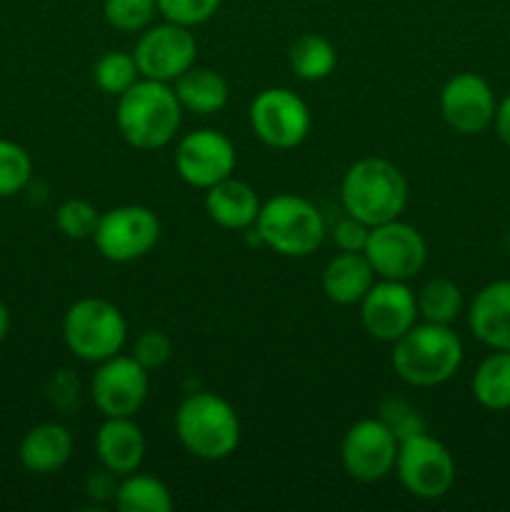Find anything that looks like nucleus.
<instances>
[{"mask_svg": "<svg viewBox=\"0 0 510 512\" xmlns=\"http://www.w3.org/2000/svg\"><path fill=\"white\" fill-rule=\"evenodd\" d=\"M238 153L228 135L213 128H200L183 135L175 148V170L188 185L208 190L210 185L230 178Z\"/></svg>", "mask_w": 510, "mask_h": 512, "instance_id": "obj_14", "label": "nucleus"}, {"mask_svg": "<svg viewBox=\"0 0 510 512\" xmlns=\"http://www.w3.org/2000/svg\"><path fill=\"white\" fill-rule=\"evenodd\" d=\"M393 370L413 388H435L463 365V340L450 325L415 323L393 343Z\"/></svg>", "mask_w": 510, "mask_h": 512, "instance_id": "obj_2", "label": "nucleus"}, {"mask_svg": "<svg viewBox=\"0 0 510 512\" xmlns=\"http://www.w3.org/2000/svg\"><path fill=\"white\" fill-rule=\"evenodd\" d=\"M363 253L370 260L378 278L408 283L410 278H415L425 268L428 243H425L423 233L418 228L395 218L370 228Z\"/></svg>", "mask_w": 510, "mask_h": 512, "instance_id": "obj_10", "label": "nucleus"}, {"mask_svg": "<svg viewBox=\"0 0 510 512\" xmlns=\"http://www.w3.org/2000/svg\"><path fill=\"white\" fill-rule=\"evenodd\" d=\"M183 120V105L168 83L140 78L118 95L115 123L125 143L138 150L165 148Z\"/></svg>", "mask_w": 510, "mask_h": 512, "instance_id": "obj_1", "label": "nucleus"}, {"mask_svg": "<svg viewBox=\"0 0 510 512\" xmlns=\"http://www.w3.org/2000/svg\"><path fill=\"white\" fill-rule=\"evenodd\" d=\"M173 355V340L163 330H143L133 343V358L143 365L145 370H158Z\"/></svg>", "mask_w": 510, "mask_h": 512, "instance_id": "obj_33", "label": "nucleus"}, {"mask_svg": "<svg viewBox=\"0 0 510 512\" xmlns=\"http://www.w3.org/2000/svg\"><path fill=\"white\" fill-rule=\"evenodd\" d=\"M30 175H33V160L23 145L0 140V198L20 193L30 183Z\"/></svg>", "mask_w": 510, "mask_h": 512, "instance_id": "obj_29", "label": "nucleus"}, {"mask_svg": "<svg viewBox=\"0 0 510 512\" xmlns=\"http://www.w3.org/2000/svg\"><path fill=\"white\" fill-rule=\"evenodd\" d=\"M220 3H223V0H155L158 13L163 15L165 20L188 25V28L208 23V20L218 13Z\"/></svg>", "mask_w": 510, "mask_h": 512, "instance_id": "obj_31", "label": "nucleus"}, {"mask_svg": "<svg viewBox=\"0 0 510 512\" xmlns=\"http://www.w3.org/2000/svg\"><path fill=\"white\" fill-rule=\"evenodd\" d=\"M175 435L200 460H225L240 445V418L233 405L215 393H193L175 413Z\"/></svg>", "mask_w": 510, "mask_h": 512, "instance_id": "obj_4", "label": "nucleus"}, {"mask_svg": "<svg viewBox=\"0 0 510 512\" xmlns=\"http://www.w3.org/2000/svg\"><path fill=\"white\" fill-rule=\"evenodd\" d=\"M493 125H495V133H498V138L510 148V93L505 95V98L498 103V108H495Z\"/></svg>", "mask_w": 510, "mask_h": 512, "instance_id": "obj_36", "label": "nucleus"}, {"mask_svg": "<svg viewBox=\"0 0 510 512\" xmlns=\"http://www.w3.org/2000/svg\"><path fill=\"white\" fill-rule=\"evenodd\" d=\"M310 125L308 105L288 88H265L250 103V128L268 148H298L308 138Z\"/></svg>", "mask_w": 510, "mask_h": 512, "instance_id": "obj_9", "label": "nucleus"}, {"mask_svg": "<svg viewBox=\"0 0 510 512\" xmlns=\"http://www.w3.org/2000/svg\"><path fill=\"white\" fill-rule=\"evenodd\" d=\"M73 455V435L60 423H40L20 443V463L35 475H53Z\"/></svg>", "mask_w": 510, "mask_h": 512, "instance_id": "obj_21", "label": "nucleus"}, {"mask_svg": "<svg viewBox=\"0 0 510 512\" xmlns=\"http://www.w3.org/2000/svg\"><path fill=\"white\" fill-rule=\"evenodd\" d=\"M93 240L110 263H133L158 245L160 220L145 205H118L100 215Z\"/></svg>", "mask_w": 510, "mask_h": 512, "instance_id": "obj_8", "label": "nucleus"}, {"mask_svg": "<svg viewBox=\"0 0 510 512\" xmlns=\"http://www.w3.org/2000/svg\"><path fill=\"white\" fill-rule=\"evenodd\" d=\"M470 333L490 350H510V278L485 285L468 310Z\"/></svg>", "mask_w": 510, "mask_h": 512, "instance_id": "obj_18", "label": "nucleus"}, {"mask_svg": "<svg viewBox=\"0 0 510 512\" xmlns=\"http://www.w3.org/2000/svg\"><path fill=\"white\" fill-rule=\"evenodd\" d=\"M95 453L105 470H110L115 478H125L143 465V430L133 418H105L95 433Z\"/></svg>", "mask_w": 510, "mask_h": 512, "instance_id": "obj_17", "label": "nucleus"}, {"mask_svg": "<svg viewBox=\"0 0 510 512\" xmlns=\"http://www.w3.org/2000/svg\"><path fill=\"white\" fill-rule=\"evenodd\" d=\"M63 340L75 358L103 363L123 350L128 323L118 305L103 298H80L65 310Z\"/></svg>", "mask_w": 510, "mask_h": 512, "instance_id": "obj_6", "label": "nucleus"}, {"mask_svg": "<svg viewBox=\"0 0 510 512\" xmlns=\"http://www.w3.org/2000/svg\"><path fill=\"white\" fill-rule=\"evenodd\" d=\"M98 220L100 213L95 210V205L80 198L65 200L58 208V213H55V225L70 240L93 238L95 228H98Z\"/></svg>", "mask_w": 510, "mask_h": 512, "instance_id": "obj_30", "label": "nucleus"}, {"mask_svg": "<svg viewBox=\"0 0 510 512\" xmlns=\"http://www.w3.org/2000/svg\"><path fill=\"white\" fill-rule=\"evenodd\" d=\"M495 95L488 80L478 73H458L440 90V113L460 135H478L493 125Z\"/></svg>", "mask_w": 510, "mask_h": 512, "instance_id": "obj_16", "label": "nucleus"}, {"mask_svg": "<svg viewBox=\"0 0 510 512\" xmlns=\"http://www.w3.org/2000/svg\"><path fill=\"white\" fill-rule=\"evenodd\" d=\"M103 15L120 33H143L158 15L155 0H103Z\"/></svg>", "mask_w": 510, "mask_h": 512, "instance_id": "obj_28", "label": "nucleus"}, {"mask_svg": "<svg viewBox=\"0 0 510 512\" xmlns=\"http://www.w3.org/2000/svg\"><path fill=\"white\" fill-rule=\"evenodd\" d=\"M255 233L263 248L283 258H308L325 238V220L310 200L293 193H280L265 200L255 220Z\"/></svg>", "mask_w": 510, "mask_h": 512, "instance_id": "obj_5", "label": "nucleus"}, {"mask_svg": "<svg viewBox=\"0 0 510 512\" xmlns=\"http://www.w3.org/2000/svg\"><path fill=\"white\" fill-rule=\"evenodd\" d=\"M260 203L258 193L238 178H225L205 190V213L215 225L225 230H248L258 220Z\"/></svg>", "mask_w": 510, "mask_h": 512, "instance_id": "obj_19", "label": "nucleus"}, {"mask_svg": "<svg viewBox=\"0 0 510 512\" xmlns=\"http://www.w3.org/2000/svg\"><path fill=\"white\" fill-rule=\"evenodd\" d=\"M400 440L380 418L353 423L340 445L345 473L358 483H378L395 470Z\"/></svg>", "mask_w": 510, "mask_h": 512, "instance_id": "obj_12", "label": "nucleus"}, {"mask_svg": "<svg viewBox=\"0 0 510 512\" xmlns=\"http://www.w3.org/2000/svg\"><path fill=\"white\" fill-rule=\"evenodd\" d=\"M340 200L345 213L373 228L403 215L408 205V180L390 160L360 158L345 170Z\"/></svg>", "mask_w": 510, "mask_h": 512, "instance_id": "obj_3", "label": "nucleus"}, {"mask_svg": "<svg viewBox=\"0 0 510 512\" xmlns=\"http://www.w3.org/2000/svg\"><path fill=\"white\" fill-rule=\"evenodd\" d=\"M8 333H10V310H8V305L0 300V343L8 338Z\"/></svg>", "mask_w": 510, "mask_h": 512, "instance_id": "obj_37", "label": "nucleus"}, {"mask_svg": "<svg viewBox=\"0 0 510 512\" xmlns=\"http://www.w3.org/2000/svg\"><path fill=\"white\" fill-rule=\"evenodd\" d=\"M370 225H365L363 220L353 218V215L345 213V218H340L333 228V240L340 250L345 253H363L365 243H368Z\"/></svg>", "mask_w": 510, "mask_h": 512, "instance_id": "obj_34", "label": "nucleus"}, {"mask_svg": "<svg viewBox=\"0 0 510 512\" xmlns=\"http://www.w3.org/2000/svg\"><path fill=\"white\" fill-rule=\"evenodd\" d=\"M418 318L415 293L403 280L378 278L360 300V320L365 333L383 343H395L418 323Z\"/></svg>", "mask_w": 510, "mask_h": 512, "instance_id": "obj_15", "label": "nucleus"}, {"mask_svg": "<svg viewBox=\"0 0 510 512\" xmlns=\"http://www.w3.org/2000/svg\"><path fill=\"white\" fill-rule=\"evenodd\" d=\"M115 505L120 512H170L173 495L163 480L153 475H140L135 470L118 483Z\"/></svg>", "mask_w": 510, "mask_h": 512, "instance_id": "obj_24", "label": "nucleus"}, {"mask_svg": "<svg viewBox=\"0 0 510 512\" xmlns=\"http://www.w3.org/2000/svg\"><path fill=\"white\" fill-rule=\"evenodd\" d=\"M175 95H178L183 110L195 115H213L225 108L230 98L228 80L213 68H198L193 65L175 80Z\"/></svg>", "mask_w": 510, "mask_h": 512, "instance_id": "obj_22", "label": "nucleus"}, {"mask_svg": "<svg viewBox=\"0 0 510 512\" xmlns=\"http://www.w3.org/2000/svg\"><path fill=\"white\" fill-rule=\"evenodd\" d=\"M395 473L400 485L420 500H438L455 483V460L438 438L428 433L400 440Z\"/></svg>", "mask_w": 510, "mask_h": 512, "instance_id": "obj_7", "label": "nucleus"}, {"mask_svg": "<svg viewBox=\"0 0 510 512\" xmlns=\"http://www.w3.org/2000/svg\"><path fill=\"white\" fill-rule=\"evenodd\" d=\"M473 398L485 410L510 408V350H493L488 358L480 360L473 373Z\"/></svg>", "mask_w": 510, "mask_h": 512, "instance_id": "obj_23", "label": "nucleus"}, {"mask_svg": "<svg viewBox=\"0 0 510 512\" xmlns=\"http://www.w3.org/2000/svg\"><path fill=\"white\" fill-rule=\"evenodd\" d=\"M93 80L103 93L118 98L140 80L135 55L123 53V50H110V53L100 55L98 63L93 65Z\"/></svg>", "mask_w": 510, "mask_h": 512, "instance_id": "obj_27", "label": "nucleus"}, {"mask_svg": "<svg viewBox=\"0 0 510 512\" xmlns=\"http://www.w3.org/2000/svg\"><path fill=\"white\" fill-rule=\"evenodd\" d=\"M338 65V53H335V45L330 43L323 35H300L298 40L290 48V68L298 75L300 80H323Z\"/></svg>", "mask_w": 510, "mask_h": 512, "instance_id": "obj_25", "label": "nucleus"}, {"mask_svg": "<svg viewBox=\"0 0 510 512\" xmlns=\"http://www.w3.org/2000/svg\"><path fill=\"white\" fill-rule=\"evenodd\" d=\"M378 418L383 420L390 430H393L395 438L398 440L410 438V435L425 433V420L420 418L418 410H415L408 400L395 398V395H390V398H385L383 403H380Z\"/></svg>", "mask_w": 510, "mask_h": 512, "instance_id": "obj_32", "label": "nucleus"}, {"mask_svg": "<svg viewBox=\"0 0 510 512\" xmlns=\"http://www.w3.org/2000/svg\"><path fill=\"white\" fill-rule=\"evenodd\" d=\"M418 315L425 323L453 325L463 313V293L458 285L448 278H433L415 295Z\"/></svg>", "mask_w": 510, "mask_h": 512, "instance_id": "obj_26", "label": "nucleus"}, {"mask_svg": "<svg viewBox=\"0 0 510 512\" xmlns=\"http://www.w3.org/2000/svg\"><path fill=\"white\" fill-rule=\"evenodd\" d=\"M85 490L93 500H115V490H118V483H115V475L110 470H100V473H93L85 483Z\"/></svg>", "mask_w": 510, "mask_h": 512, "instance_id": "obj_35", "label": "nucleus"}, {"mask_svg": "<svg viewBox=\"0 0 510 512\" xmlns=\"http://www.w3.org/2000/svg\"><path fill=\"white\" fill-rule=\"evenodd\" d=\"M375 278L378 275H375L365 253L340 250L338 255L328 260L323 270V293L338 305H360L365 293L373 288Z\"/></svg>", "mask_w": 510, "mask_h": 512, "instance_id": "obj_20", "label": "nucleus"}, {"mask_svg": "<svg viewBox=\"0 0 510 512\" xmlns=\"http://www.w3.org/2000/svg\"><path fill=\"white\" fill-rule=\"evenodd\" d=\"M133 55L140 78L175 83L185 70L195 65L198 43H195V35L190 33L188 25L163 20V23H153L140 33Z\"/></svg>", "mask_w": 510, "mask_h": 512, "instance_id": "obj_11", "label": "nucleus"}, {"mask_svg": "<svg viewBox=\"0 0 510 512\" xmlns=\"http://www.w3.org/2000/svg\"><path fill=\"white\" fill-rule=\"evenodd\" d=\"M150 378L148 370L133 355H113L98 363L90 395L105 418H133L148 398Z\"/></svg>", "mask_w": 510, "mask_h": 512, "instance_id": "obj_13", "label": "nucleus"}]
</instances>
